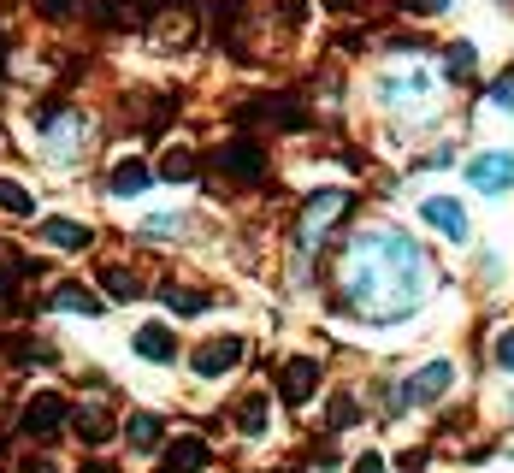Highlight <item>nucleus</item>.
<instances>
[{
    "instance_id": "nucleus-14",
    "label": "nucleus",
    "mask_w": 514,
    "mask_h": 473,
    "mask_svg": "<svg viewBox=\"0 0 514 473\" xmlns=\"http://www.w3.org/2000/svg\"><path fill=\"white\" fill-rule=\"evenodd\" d=\"M148 178H154V172H148L142 160H113V172H107V190L130 202V196H142V190H148Z\"/></svg>"
},
{
    "instance_id": "nucleus-28",
    "label": "nucleus",
    "mask_w": 514,
    "mask_h": 473,
    "mask_svg": "<svg viewBox=\"0 0 514 473\" xmlns=\"http://www.w3.org/2000/svg\"><path fill=\"white\" fill-rule=\"evenodd\" d=\"M491 107H503V113H514V66L491 83Z\"/></svg>"
},
{
    "instance_id": "nucleus-22",
    "label": "nucleus",
    "mask_w": 514,
    "mask_h": 473,
    "mask_svg": "<svg viewBox=\"0 0 514 473\" xmlns=\"http://www.w3.org/2000/svg\"><path fill=\"white\" fill-rule=\"evenodd\" d=\"M160 302H166L172 314H201V308H207V296H201V290H178V284H166V290H160Z\"/></svg>"
},
{
    "instance_id": "nucleus-9",
    "label": "nucleus",
    "mask_w": 514,
    "mask_h": 473,
    "mask_svg": "<svg viewBox=\"0 0 514 473\" xmlns=\"http://www.w3.org/2000/svg\"><path fill=\"white\" fill-rule=\"evenodd\" d=\"M243 349H249L243 338H219V343H207V349L195 355V373H201V379H225V373H231V367L243 361Z\"/></svg>"
},
{
    "instance_id": "nucleus-21",
    "label": "nucleus",
    "mask_w": 514,
    "mask_h": 473,
    "mask_svg": "<svg viewBox=\"0 0 514 473\" xmlns=\"http://www.w3.org/2000/svg\"><path fill=\"white\" fill-rule=\"evenodd\" d=\"M54 308H65V314H101V302L89 290H77V284H60L54 290Z\"/></svg>"
},
{
    "instance_id": "nucleus-23",
    "label": "nucleus",
    "mask_w": 514,
    "mask_h": 473,
    "mask_svg": "<svg viewBox=\"0 0 514 473\" xmlns=\"http://www.w3.org/2000/svg\"><path fill=\"white\" fill-rule=\"evenodd\" d=\"M178 231H184L178 213H154V219H142V237H148V243H172Z\"/></svg>"
},
{
    "instance_id": "nucleus-31",
    "label": "nucleus",
    "mask_w": 514,
    "mask_h": 473,
    "mask_svg": "<svg viewBox=\"0 0 514 473\" xmlns=\"http://www.w3.org/2000/svg\"><path fill=\"white\" fill-rule=\"evenodd\" d=\"M42 12H48V18H77L83 0H42Z\"/></svg>"
},
{
    "instance_id": "nucleus-26",
    "label": "nucleus",
    "mask_w": 514,
    "mask_h": 473,
    "mask_svg": "<svg viewBox=\"0 0 514 473\" xmlns=\"http://www.w3.org/2000/svg\"><path fill=\"white\" fill-rule=\"evenodd\" d=\"M190 18H184V12H172V18H160V24H154V42H190Z\"/></svg>"
},
{
    "instance_id": "nucleus-12",
    "label": "nucleus",
    "mask_w": 514,
    "mask_h": 473,
    "mask_svg": "<svg viewBox=\"0 0 514 473\" xmlns=\"http://www.w3.org/2000/svg\"><path fill=\"white\" fill-rule=\"evenodd\" d=\"M450 385H455V367H450V361H432V367H420V373H414L408 397H414V403H438Z\"/></svg>"
},
{
    "instance_id": "nucleus-4",
    "label": "nucleus",
    "mask_w": 514,
    "mask_h": 473,
    "mask_svg": "<svg viewBox=\"0 0 514 473\" xmlns=\"http://www.w3.org/2000/svg\"><path fill=\"white\" fill-rule=\"evenodd\" d=\"M213 166H219L225 178H237V184H260V178H266V154H260V142H249V136L225 142V148L213 154Z\"/></svg>"
},
{
    "instance_id": "nucleus-13",
    "label": "nucleus",
    "mask_w": 514,
    "mask_h": 473,
    "mask_svg": "<svg viewBox=\"0 0 514 473\" xmlns=\"http://www.w3.org/2000/svg\"><path fill=\"white\" fill-rule=\"evenodd\" d=\"M130 343H136V355H142V361H172V355H178V338H172L160 320L136 326V338H130Z\"/></svg>"
},
{
    "instance_id": "nucleus-15",
    "label": "nucleus",
    "mask_w": 514,
    "mask_h": 473,
    "mask_svg": "<svg viewBox=\"0 0 514 473\" xmlns=\"http://www.w3.org/2000/svg\"><path fill=\"white\" fill-rule=\"evenodd\" d=\"M201 468H207V444H201V438L166 444V473H201Z\"/></svg>"
},
{
    "instance_id": "nucleus-25",
    "label": "nucleus",
    "mask_w": 514,
    "mask_h": 473,
    "mask_svg": "<svg viewBox=\"0 0 514 473\" xmlns=\"http://www.w3.org/2000/svg\"><path fill=\"white\" fill-rule=\"evenodd\" d=\"M444 71H450L455 83H461V77H473V42H450V54H444Z\"/></svg>"
},
{
    "instance_id": "nucleus-7",
    "label": "nucleus",
    "mask_w": 514,
    "mask_h": 473,
    "mask_svg": "<svg viewBox=\"0 0 514 473\" xmlns=\"http://www.w3.org/2000/svg\"><path fill=\"white\" fill-rule=\"evenodd\" d=\"M467 178H473V190H485V196H509L514 190V154H479V160L467 166Z\"/></svg>"
},
{
    "instance_id": "nucleus-24",
    "label": "nucleus",
    "mask_w": 514,
    "mask_h": 473,
    "mask_svg": "<svg viewBox=\"0 0 514 473\" xmlns=\"http://www.w3.org/2000/svg\"><path fill=\"white\" fill-rule=\"evenodd\" d=\"M30 207H36V196L18 178H0V213H30Z\"/></svg>"
},
{
    "instance_id": "nucleus-30",
    "label": "nucleus",
    "mask_w": 514,
    "mask_h": 473,
    "mask_svg": "<svg viewBox=\"0 0 514 473\" xmlns=\"http://www.w3.org/2000/svg\"><path fill=\"white\" fill-rule=\"evenodd\" d=\"M349 420H355V397H337V403H331V432H343Z\"/></svg>"
},
{
    "instance_id": "nucleus-34",
    "label": "nucleus",
    "mask_w": 514,
    "mask_h": 473,
    "mask_svg": "<svg viewBox=\"0 0 514 473\" xmlns=\"http://www.w3.org/2000/svg\"><path fill=\"white\" fill-rule=\"evenodd\" d=\"M18 473H60V468H54L48 456H36V462H24V468H18Z\"/></svg>"
},
{
    "instance_id": "nucleus-16",
    "label": "nucleus",
    "mask_w": 514,
    "mask_h": 473,
    "mask_svg": "<svg viewBox=\"0 0 514 473\" xmlns=\"http://www.w3.org/2000/svg\"><path fill=\"white\" fill-rule=\"evenodd\" d=\"M42 237H48L54 249H71V255H77V249H89V225H77V219H48V225H42Z\"/></svg>"
},
{
    "instance_id": "nucleus-19",
    "label": "nucleus",
    "mask_w": 514,
    "mask_h": 473,
    "mask_svg": "<svg viewBox=\"0 0 514 473\" xmlns=\"http://www.w3.org/2000/svg\"><path fill=\"white\" fill-rule=\"evenodd\" d=\"M160 438H166V420L160 414H130V444L136 450H154Z\"/></svg>"
},
{
    "instance_id": "nucleus-8",
    "label": "nucleus",
    "mask_w": 514,
    "mask_h": 473,
    "mask_svg": "<svg viewBox=\"0 0 514 473\" xmlns=\"http://www.w3.org/2000/svg\"><path fill=\"white\" fill-rule=\"evenodd\" d=\"M83 131H89L83 113H71V107L54 113V119H48V154H54V160H71V154L83 148Z\"/></svg>"
},
{
    "instance_id": "nucleus-10",
    "label": "nucleus",
    "mask_w": 514,
    "mask_h": 473,
    "mask_svg": "<svg viewBox=\"0 0 514 473\" xmlns=\"http://www.w3.org/2000/svg\"><path fill=\"white\" fill-rule=\"evenodd\" d=\"M320 391V361H308V355H296V361H284V403H308Z\"/></svg>"
},
{
    "instance_id": "nucleus-20",
    "label": "nucleus",
    "mask_w": 514,
    "mask_h": 473,
    "mask_svg": "<svg viewBox=\"0 0 514 473\" xmlns=\"http://www.w3.org/2000/svg\"><path fill=\"white\" fill-rule=\"evenodd\" d=\"M272 426V408H266V397H249V403L237 408V432H249V438H260Z\"/></svg>"
},
{
    "instance_id": "nucleus-5",
    "label": "nucleus",
    "mask_w": 514,
    "mask_h": 473,
    "mask_svg": "<svg viewBox=\"0 0 514 473\" xmlns=\"http://www.w3.org/2000/svg\"><path fill=\"white\" fill-rule=\"evenodd\" d=\"M308 113L290 101V95H260V101H249L243 107V125H260V131H296Z\"/></svg>"
},
{
    "instance_id": "nucleus-18",
    "label": "nucleus",
    "mask_w": 514,
    "mask_h": 473,
    "mask_svg": "<svg viewBox=\"0 0 514 473\" xmlns=\"http://www.w3.org/2000/svg\"><path fill=\"white\" fill-rule=\"evenodd\" d=\"M77 438H83V444H107V438H113L107 408H83V414H77Z\"/></svg>"
},
{
    "instance_id": "nucleus-33",
    "label": "nucleus",
    "mask_w": 514,
    "mask_h": 473,
    "mask_svg": "<svg viewBox=\"0 0 514 473\" xmlns=\"http://www.w3.org/2000/svg\"><path fill=\"white\" fill-rule=\"evenodd\" d=\"M355 473H385V456H361V462H355Z\"/></svg>"
},
{
    "instance_id": "nucleus-11",
    "label": "nucleus",
    "mask_w": 514,
    "mask_h": 473,
    "mask_svg": "<svg viewBox=\"0 0 514 473\" xmlns=\"http://www.w3.org/2000/svg\"><path fill=\"white\" fill-rule=\"evenodd\" d=\"M420 213H426V225H432V231H444L450 243H461V237H467V213H461V202L432 196V202H420Z\"/></svg>"
},
{
    "instance_id": "nucleus-2",
    "label": "nucleus",
    "mask_w": 514,
    "mask_h": 473,
    "mask_svg": "<svg viewBox=\"0 0 514 473\" xmlns=\"http://www.w3.org/2000/svg\"><path fill=\"white\" fill-rule=\"evenodd\" d=\"M349 207H355V190H314L308 196V207H302V255H314L325 237H331V225L337 219H349Z\"/></svg>"
},
{
    "instance_id": "nucleus-29",
    "label": "nucleus",
    "mask_w": 514,
    "mask_h": 473,
    "mask_svg": "<svg viewBox=\"0 0 514 473\" xmlns=\"http://www.w3.org/2000/svg\"><path fill=\"white\" fill-rule=\"evenodd\" d=\"M491 361L514 373V332H497V343H491Z\"/></svg>"
},
{
    "instance_id": "nucleus-27",
    "label": "nucleus",
    "mask_w": 514,
    "mask_h": 473,
    "mask_svg": "<svg viewBox=\"0 0 514 473\" xmlns=\"http://www.w3.org/2000/svg\"><path fill=\"white\" fill-rule=\"evenodd\" d=\"M101 284H107V296H113V302H136V278H130L125 267H107Z\"/></svg>"
},
{
    "instance_id": "nucleus-35",
    "label": "nucleus",
    "mask_w": 514,
    "mask_h": 473,
    "mask_svg": "<svg viewBox=\"0 0 514 473\" xmlns=\"http://www.w3.org/2000/svg\"><path fill=\"white\" fill-rule=\"evenodd\" d=\"M408 6H414V12H444L450 0H408Z\"/></svg>"
},
{
    "instance_id": "nucleus-36",
    "label": "nucleus",
    "mask_w": 514,
    "mask_h": 473,
    "mask_svg": "<svg viewBox=\"0 0 514 473\" xmlns=\"http://www.w3.org/2000/svg\"><path fill=\"white\" fill-rule=\"evenodd\" d=\"M83 473H107V468H101V462H89V468H83Z\"/></svg>"
},
{
    "instance_id": "nucleus-1",
    "label": "nucleus",
    "mask_w": 514,
    "mask_h": 473,
    "mask_svg": "<svg viewBox=\"0 0 514 473\" xmlns=\"http://www.w3.org/2000/svg\"><path fill=\"white\" fill-rule=\"evenodd\" d=\"M426 302V255L396 237V231H367L343 255V308H355L373 326H396Z\"/></svg>"
},
{
    "instance_id": "nucleus-6",
    "label": "nucleus",
    "mask_w": 514,
    "mask_h": 473,
    "mask_svg": "<svg viewBox=\"0 0 514 473\" xmlns=\"http://www.w3.org/2000/svg\"><path fill=\"white\" fill-rule=\"evenodd\" d=\"M65 414H71V408H65L60 391H42V397L24 403V432H30V438H54L65 426Z\"/></svg>"
},
{
    "instance_id": "nucleus-32",
    "label": "nucleus",
    "mask_w": 514,
    "mask_h": 473,
    "mask_svg": "<svg viewBox=\"0 0 514 473\" xmlns=\"http://www.w3.org/2000/svg\"><path fill=\"white\" fill-rule=\"evenodd\" d=\"M12 284H18V261H6V267H0V302L12 296Z\"/></svg>"
},
{
    "instance_id": "nucleus-17",
    "label": "nucleus",
    "mask_w": 514,
    "mask_h": 473,
    "mask_svg": "<svg viewBox=\"0 0 514 473\" xmlns=\"http://www.w3.org/2000/svg\"><path fill=\"white\" fill-rule=\"evenodd\" d=\"M160 178H166V184H190L195 178V154L190 148H166V154H160Z\"/></svg>"
},
{
    "instance_id": "nucleus-3",
    "label": "nucleus",
    "mask_w": 514,
    "mask_h": 473,
    "mask_svg": "<svg viewBox=\"0 0 514 473\" xmlns=\"http://www.w3.org/2000/svg\"><path fill=\"white\" fill-rule=\"evenodd\" d=\"M432 89H438V77L426 66H390L385 77H379V95H385V107H426L432 101Z\"/></svg>"
}]
</instances>
